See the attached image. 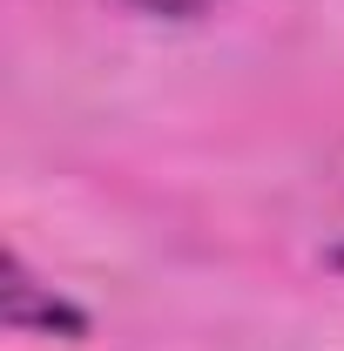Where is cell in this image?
Listing matches in <instances>:
<instances>
[{"label": "cell", "mask_w": 344, "mask_h": 351, "mask_svg": "<svg viewBox=\"0 0 344 351\" xmlns=\"http://www.w3.org/2000/svg\"><path fill=\"white\" fill-rule=\"evenodd\" d=\"M0 324L21 338H88V311L68 304L54 284H41L21 250L0 257Z\"/></svg>", "instance_id": "cell-1"}, {"label": "cell", "mask_w": 344, "mask_h": 351, "mask_svg": "<svg viewBox=\"0 0 344 351\" xmlns=\"http://www.w3.org/2000/svg\"><path fill=\"white\" fill-rule=\"evenodd\" d=\"M135 14H162V21H196V14H210L216 0H122Z\"/></svg>", "instance_id": "cell-2"}, {"label": "cell", "mask_w": 344, "mask_h": 351, "mask_svg": "<svg viewBox=\"0 0 344 351\" xmlns=\"http://www.w3.org/2000/svg\"><path fill=\"white\" fill-rule=\"evenodd\" d=\"M331 270H344V243H338V250H331Z\"/></svg>", "instance_id": "cell-3"}]
</instances>
